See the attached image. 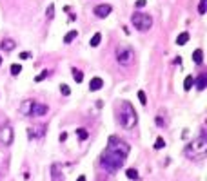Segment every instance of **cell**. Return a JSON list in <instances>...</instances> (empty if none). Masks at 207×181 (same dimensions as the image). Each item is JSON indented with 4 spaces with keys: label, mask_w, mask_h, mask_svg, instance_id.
Segmentation results:
<instances>
[{
    "label": "cell",
    "mask_w": 207,
    "mask_h": 181,
    "mask_svg": "<svg viewBox=\"0 0 207 181\" xmlns=\"http://www.w3.org/2000/svg\"><path fill=\"white\" fill-rule=\"evenodd\" d=\"M102 87H104V80H102V78H98V76H96V78H93V80L89 82V91H93V92H95V91H100Z\"/></svg>",
    "instance_id": "obj_12"
},
{
    "label": "cell",
    "mask_w": 207,
    "mask_h": 181,
    "mask_svg": "<svg viewBox=\"0 0 207 181\" xmlns=\"http://www.w3.org/2000/svg\"><path fill=\"white\" fill-rule=\"evenodd\" d=\"M18 58L27 60V58H31V53H29V51H24V53H20V54H18Z\"/></svg>",
    "instance_id": "obj_30"
},
{
    "label": "cell",
    "mask_w": 207,
    "mask_h": 181,
    "mask_svg": "<svg viewBox=\"0 0 207 181\" xmlns=\"http://www.w3.org/2000/svg\"><path fill=\"white\" fill-rule=\"evenodd\" d=\"M33 103H35V100H25L22 105H20V114H24V116H29L31 114V109H33Z\"/></svg>",
    "instance_id": "obj_10"
},
{
    "label": "cell",
    "mask_w": 207,
    "mask_h": 181,
    "mask_svg": "<svg viewBox=\"0 0 207 181\" xmlns=\"http://www.w3.org/2000/svg\"><path fill=\"white\" fill-rule=\"evenodd\" d=\"M45 134V125H33L27 129V136L29 140H36V138H42Z\"/></svg>",
    "instance_id": "obj_7"
},
{
    "label": "cell",
    "mask_w": 207,
    "mask_h": 181,
    "mask_svg": "<svg viewBox=\"0 0 207 181\" xmlns=\"http://www.w3.org/2000/svg\"><path fill=\"white\" fill-rule=\"evenodd\" d=\"M100 40H102V34H100V33H95L93 38H91V42H89L91 47H98V45H100Z\"/></svg>",
    "instance_id": "obj_20"
},
{
    "label": "cell",
    "mask_w": 207,
    "mask_h": 181,
    "mask_svg": "<svg viewBox=\"0 0 207 181\" xmlns=\"http://www.w3.org/2000/svg\"><path fill=\"white\" fill-rule=\"evenodd\" d=\"M98 181H107V179H105L104 176H100V178H98Z\"/></svg>",
    "instance_id": "obj_35"
},
{
    "label": "cell",
    "mask_w": 207,
    "mask_h": 181,
    "mask_svg": "<svg viewBox=\"0 0 207 181\" xmlns=\"http://www.w3.org/2000/svg\"><path fill=\"white\" fill-rule=\"evenodd\" d=\"M0 143L4 145H11L13 143V129L9 123H4L0 127Z\"/></svg>",
    "instance_id": "obj_6"
},
{
    "label": "cell",
    "mask_w": 207,
    "mask_h": 181,
    "mask_svg": "<svg viewBox=\"0 0 207 181\" xmlns=\"http://www.w3.org/2000/svg\"><path fill=\"white\" fill-rule=\"evenodd\" d=\"M193 85H195V78L189 74V76H185V80H184V89L185 91H191L193 89Z\"/></svg>",
    "instance_id": "obj_19"
},
{
    "label": "cell",
    "mask_w": 207,
    "mask_h": 181,
    "mask_svg": "<svg viewBox=\"0 0 207 181\" xmlns=\"http://www.w3.org/2000/svg\"><path fill=\"white\" fill-rule=\"evenodd\" d=\"M111 11H113V7H111L109 4H100V5L95 7V15H96L98 18H105V16H109Z\"/></svg>",
    "instance_id": "obj_8"
},
{
    "label": "cell",
    "mask_w": 207,
    "mask_h": 181,
    "mask_svg": "<svg viewBox=\"0 0 207 181\" xmlns=\"http://www.w3.org/2000/svg\"><path fill=\"white\" fill-rule=\"evenodd\" d=\"M45 16H47L49 20L55 16V4H49V7H47V11H45Z\"/></svg>",
    "instance_id": "obj_25"
},
{
    "label": "cell",
    "mask_w": 207,
    "mask_h": 181,
    "mask_svg": "<svg viewBox=\"0 0 207 181\" xmlns=\"http://www.w3.org/2000/svg\"><path fill=\"white\" fill-rule=\"evenodd\" d=\"M49 74H51V71H47V69H45V71H42V73H40L35 80H36V82H42V80H44V78H47Z\"/></svg>",
    "instance_id": "obj_26"
},
{
    "label": "cell",
    "mask_w": 207,
    "mask_h": 181,
    "mask_svg": "<svg viewBox=\"0 0 207 181\" xmlns=\"http://www.w3.org/2000/svg\"><path fill=\"white\" fill-rule=\"evenodd\" d=\"M20 73H22V65H20V63H13V65H11V74H13V76H18Z\"/></svg>",
    "instance_id": "obj_22"
},
{
    "label": "cell",
    "mask_w": 207,
    "mask_h": 181,
    "mask_svg": "<svg viewBox=\"0 0 207 181\" xmlns=\"http://www.w3.org/2000/svg\"><path fill=\"white\" fill-rule=\"evenodd\" d=\"M207 150V138L205 134L198 136L196 140H193L187 147H185V156L189 158H195V156H204Z\"/></svg>",
    "instance_id": "obj_3"
},
{
    "label": "cell",
    "mask_w": 207,
    "mask_h": 181,
    "mask_svg": "<svg viewBox=\"0 0 207 181\" xmlns=\"http://www.w3.org/2000/svg\"><path fill=\"white\" fill-rule=\"evenodd\" d=\"M118 120H120L122 127L127 129V131H131V129L138 123V114H136L135 107H133L129 102H124V103H122L120 112H118Z\"/></svg>",
    "instance_id": "obj_2"
},
{
    "label": "cell",
    "mask_w": 207,
    "mask_h": 181,
    "mask_svg": "<svg viewBox=\"0 0 207 181\" xmlns=\"http://www.w3.org/2000/svg\"><path fill=\"white\" fill-rule=\"evenodd\" d=\"M138 100H140V103H142V105H147V96H145V92H144V91H138Z\"/></svg>",
    "instance_id": "obj_28"
},
{
    "label": "cell",
    "mask_w": 207,
    "mask_h": 181,
    "mask_svg": "<svg viewBox=\"0 0 207 181\" xmlns=\"http://www.w3.org/2000/svg\"><path fill=\"white\" fill-rule=\"evenodd\" d=\"M0 65H2V56H0Z\"/></svg>",
    "instance_id": "obj_36"
},
{
    "label": "cell",
    "mask_w": 207,
    "mask_h": 181,
    "mask_svg": "<svg viewBox=\"0 0 207 181\" xmlns=\"http://www.w3.org/2000/svg\"><path fill=\"white\" fill-rule=\"evenodd\" d=\"M131 24L138 29V31H147L153 25V16L145 15V13H135L131 16Z\"/></svg>",
    "instance_id": "obj_4"
},
{
    "label": "cell",
    "mask_w": 207,
    "mask_h": 181,
    "mask_svg": "<svg viewBox=\"0 0 207 181\" xmlns=\"http://www.w3.org/2000/svg\"><path fill=\"white\" fill-rule=\"evenodd\" d=\"M47 105H44V103H38V102H35L33 103V109H31V114L29 116H44V114H47Z\"/></svg>",
    "instance_id": "obj_9"
},
{
    "label": "cell",
    "mask_w": 207,
    "mask_h": 181,
    "mask_svg": "<svg viewBox=\"0 0 207 181\" xmlns=\"http://www.w3.org/2000/svg\"><path fill=\"white\" fill-rule=\"evenodd\" d=\"M51 179L53 181H64L62 174H60V165H58V163L51 165Z\"/></svg>",
    "instance_id": "obj_13"
},
{
    "label": "cell",
    "mask_w": 207,
    "mask_h": 181,
    "mask_svg": "<svg viewBox=\"0 0 207 181\" xmlns=\"http://www.w3.org/2000/svg\"><path fill=\"white\" fill-rule=\"evenodd\" d=\"M71 73H73V78H75V82H76V83H80V82L84 80V73H82L80 69L73 67V69H71Z\"/></svg>",
    "instance_id": "obj_18"
},
{
    "label": "cell",
    "mask_w": 207,
    "mask_h": 181,
    "mask_svg": "<svg viewBox=\"0 0 207 181\" xmlns=\"http://www.w3.org/2000/svg\"><path fill=\"white\" fill-rule=\"evenodd\" d=\"M164 147H165V140H164V138H156V141H155V149L160 150V149H164Z\"/></svg>",
    "instance_id": "obj_24"
},
{
    "label": "cell",
    "mask_w": 207,
    "mask_h": 181,
    "mask_svg": "<svg viewBox=\"0 0 207 181\" xmlns=\"http://www.w3.org/2000/svg\"><path fill=\"white\" fill-rule=\"evenodd\" d=\"M76 134H78V138H80V140H82V141H84V140H87V138H89V132H87V131H85V129H84V127H80V129H76Z\"/></svg>",
    "instance_id": "obj_21"
},
{
    "label": "cell",
    "mask_w": 207,
    "mask_h": 181,
    "mask_svg": "<svg viewBox=\"0 0 207 181\" xmlns=\"http://www.w3.org/2000/svg\"><path fill=\"white\" fill-rule=\"evenodd\" d=\"M145 4H147L145 0H136V7H144Z\"/></svg>",
    "instance_id": "obj_32"
},
{
    "label": "cell",
    "mask_w": 207,
    "mask_h": 181,
    "mask_svg": "<svg viewBox=\"0 0 207 181\" xmlns=\"http://www.w3.org/2000/svg\"><path fill=\"white\" fill-rule=\"evenodd\" d=\"M198 11H200L202 15L205 13V0H200V7H198Z\"/></svg>",
    "instance_id": "obj_31"
},
{
    "label": "cell",
    "mask_w": 207,
    "mask_h": 181,
    "mask_svg": "<svg viewBox=\"0 0 207 181\" xmlns=\"http://www.w3.org/2000/svg\"><path fill=\"white\" fill-rule=\"evenodd\" d=\"M129 150H131V147H129L124 140H120V138H116V136H111V138H109V143H107V149H105V150L102 152V156H100V167H102L107 174L118 172V170L124 167Z\"/></svg>",
    "instance_id": "obj_1"
},
{
    "label": "cell",
    "mask_w": 207,
    "mask_h": 181,
    "mask_svg": "<svg viewBox=\"0 0 207 181\" xmlns=\"http://www.w3.org/2000/svg\"><path fill=\"white\" fill-rule=\"evenodd\" d=\"M195 83H196L198 91H204V89L207 87V74L205 73H202V74L198 76V80H195Z\"/></svg>",
    "instance_id": "obj_14"
},
{
    "label": "cell",
    "mask_w": 207,
    "mask_h": 181,
    "mask_svg": "<svg viewBox=\"0 0 207 181\" xmlns=\"http://www.w3.org/2000/svg\"><path fill=\"white\" fill-rule=\"evenodd\" d=\"M60 92H62L64 96H69V94H71V89H69V85L62 83V85H60Z\"/></svg>",
    "instance_id": "obj_27"
},
{
    "label": "cell",
    "mask_w": 207,
    "mask_h": 181,
    "mask_svg": "<svg viewBox=\"0 0 207 181\" xmlns=\"http://www.w3.org/2000/svg\"><path fill=\"white\" fill-rule=\"evenodd\" d=\"M193 62H195L196 65H200V63L204 62V51H202V49H196V51L193 53Z\"/></svg>",
    "instance_id": "obj_15"
},
{
    "label": "cell",
    "mask_w": 207,
    "mask_h": 181,
    "mask_svg": "<svg viewBox=\"0 0 207 181\" xmlns=\"http://www.w3.org/2000/svg\"><path fill=\"white\" fill-rule=\"evenodd\" d=\"M15 47H16V42L11 40V38H5V40L0 42V49H2V51H13Z\"/></svg>",
    "instance_id": "obj_11"
},
{
    "label": "cell",
    "mask_w": 207,
    "mask_h": 181,
    "mask_svg": "<svg viewBox=\"0 0 207 181\" xmlns=\"http://www.w3.org/2000/svg\"><path fill=\"white\" fill-rule=\"evenodd\" d=\"M187 42H189V33H187V31L180 33V34H178V38H176V44H178V45H185Z\"/></svg>",
    "instance_id": "obj_16"
},
{
    "label": "cell",
    "mask_w": 207,
    "mask_h": 181,
    "mask_svg": "<svg viewBox=\"0 0 207 181\" xmlns=\"http://www.w3.org/2000/svg\"><path fill=\"white\" fill-rule=\"evenodd\" d=\"M125 176H127L129 179H138V178H140V176H138V172H136V169H127Z\"/></svg>",
    "instance_id": "obj_23"
},
{
    "label": "cell",
    "mask_w": 207,
    "mask_h": 181,
    "mask_svg": "<svg viewBox=\"0 0 207 181\" xmlns=\"http://www.w3.org/2000/svg\"><path fill=\"white\" fill-rule=\"evenodd\" d=\"M76 36H78V31H76V29L69 31V33H67V34L64 36V44H71V42H73V40H75Z\"/></svg>",
    "instance_id": "obj_17"
},
{
    "label": "cell",
    "mask_w": 207,
    "mask_h": 181,
    "mask_svg": "<svg viewBox=\"0 0 207 181\" xmlns=\"http://www.w3.org/2000/svg\"><path fill=\"white\" fill-rule=\"evenodd\" d=\"M65 140H67V134H65V132H62V134H60V141H65Z\"/></svg>",
    "instance_id": "obj_33"
},
{
    "label": "cell",
    "mask_w": 207,
    "mask_h": 181,
    "mask_svg": "<svg viewBox=\"0 0 207 181\" xmlns=\"http://www.w3.org/2000/svg\"><path fill=\"white\" fill-rule=\"evenodd\" d=\"M133 58H135V54H133L131 49H127V47H118V49H116V62H118V63H122V65H131V63H133Z\"/></svg>",
    "instance_id": "obj_5"
},
{
    "label": "cell",
    "mask_w": 207,
    "mask_h": 181,
    "mask_svg": "<svg viewBox=\"0 0 207 181\" xmlns=\"http://www.w3.org/2000/svg\"><path fill=\"white\" fill-rule=\"evenodd\" d=\"M156 125H158V127H164V125H165V120L162 118V112L156 116Z\"/></svg>",
    "instance_id": "obj_29"
},
{
    "label": "cell",
    "mask_w": 207,
    "mask_h": 181,
    "mask_svg": "<svg viewBox=\"0 0 207 181\" xmlns=\"http://www.w3.org/2000/svg\"><path fill=\"white\" fill-rule=\"evenodd\" d=\"M76 181H85V176H80V178H78Z\"/></svg>",
    "instance_id": "obj_34"
}]
</instances>
